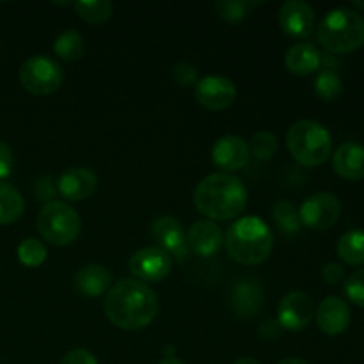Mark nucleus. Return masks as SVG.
<instances>
[{
  "mask_svg": "<svg viewBox=\"0 0 364 364\" xmlns=\"http://www.w3.org/2000/svg\"><path fill=\"white\" fill-rule=\"evenodd\" d=\"M103 308L110 323L119 329H144L159 313V295L142 281L123 279L110 288Z\"/></svg>",
  "mask_w": 364,
  "mask_h": 364,
  "instance_id": "1",
  "label": "nucleus"
},
{
  "mask_svg": "<svg viewBox=\"0 0 364 364\" xmlns=\"http://www.w3.org/2000/svg\"><path fill=\"white\" fill-rule=\"evenodd\" d=\"M194 205L210 220H231L247 206V188L233 174H210L196 187Z\"/></svg>",
  "mask_w": 364,
  "mask_h": 364,
  "instance_id": "2",
  "label": "nucleus"
},
{
  "mask_svg": "<svg viewBox=\"0 0 364 364\" xmlns=\"http://www.w3.org/2000/svg\"><path fill=\"white\" fill-rule=\"evenodd\" d=\"M228 256L240 265H259L270 256L274 235L259 217H242L224 235Z\"/></svg>",
  "mask_w": 364,
  "mask_h": 364,
  "instance_id": "3",
  "label": "nucleus"
},
{
  "mask_svg": "<svg viewBox=\"0 0 364 364\" xmlns=\"http://www.w3.org/2000/svg\"><path fill=\"white\" fill-rule=\"evenodd\" d=\"M318 41L331 53H348L364 45V18L350 7L329 11L318 23Z\"/></svg>",
  "mask_w": 364,
  "mask_h": 364,
  "instance_id": "4",
  "label": "nucleus"
},
{
  "mask_svg": "<svg viewBox=\"0 0 364 364\" xmlns=\"http://www.w3.org/2000/svg\"><path fill=\"white\" fill-rule=\"evenodd\" d=\"M288 151L304 167H316L327 162L333 151V137L323 124L302 119L291 124L287 134Z\"/></svg>",
  "mask_w": 364,
  "mask_h": 364,
  "instance_id": "5",
  "label": "nucleus"
},
{
  "mask_svg": "<svg viewBox=\"0 0 364 364\" xmlns=\"http://www.w3.org/2000/svg\"><path fill=\"white\" fill-rule=\"evenodd\" d=\"M82 230V220L75 208L64 201L46 203L38 215V231L46 242L57 247L73 244Z\"/></svg>",
  "mask_w": 364,
  "mask_h": 364,
  "instance_id": "6",
  "label": "nucleus"
},
{
  "mask_svg": "<svg viewBox=\"0 0 364 364\" xmlns=\"http://www.w3.org/2000/svg\"><path fill=\"white\" fill-rule=\"evenodd\" d=\"M63 68L46 55L28 57L20 68L21 85L36 96L53 95L63 85Z\"/></svg>",
  "mask_w": 364,
  "mask_h": 364,
  "instance_id": "7",
  "label": "nucleus"
},
{
  "mask_svg": "<svg viewBox=\"0 0 364 364\" xmlns=\"http://www.w3.org/2000/svg\"><path fill=\"white\" fill-rule=\"evenodd\" d=\"M341 215V203L331 192H318L302 203L299 210L302 226L313 231H323L333 228Z\"/></svg>",
  "mask_w": 364,
  "mask_h": 364,
  "instance_id": "8",
  "label": "nucleus"
},
{
  "mask_svg": "<svg viewBox=\"0 0 364 364\" xmlns=\"http://www.w3.org/2000/svg\"><path fill=\"white\" fill-rule=\"evenodd\" d=\"M151 235L159 247L178 262H187L191 251L187 245V233L180 220L169 215H160L153 220Z\"/></svg>",
  "mask_w": 364,
  "mask_h": 364,
  "instance_id": "9",
  "label": "nucleus"
},
{
  "mask_svg": "<svg viewBox=\"0 0 364 364\" xmlns=\"http://www.w3.org/2000/svg\"><path fill=\"white\" fill-rule=\"evenodd\" d=\"M237 95L238 92L233 82L226 77H219V75L201 78L196 84L194 91V96L199 105H203L208 110H213V112L230 109L235 103V100H237Z\"/></svg>",
  "mask_w": 364,
  "mask_h": 364,
  "instance_id": "10",
  "label": "nucleus"
},
{
  "mask_svg": "<svg viewBox=\"0 0 364 364\" xmlns=\"http://www.w3.org/2000/svg\"><path fill=\"white\" fill-rule=\"evenodd\" d=\"M315 313L311 297L304 291H290L277 306V323L281 329L302 331L309 326Z\"/></svg>",
  "mask_w": 364,
  "mask_h": 364,
  "instance_id": "11",
  "label": "nucleus"
},
{
  "mask_svg": "<svg viewBox=\"0 0 364 364\" xmlns=\"http://www.w3.org/2000/svg\"><path fill=\"white\" fill-rule=\"evenodd\" d=\"M130 272L142 283H156L171 272V256L160 247L139 249L130 258Z\"/></svg>",
  "mask_w": 364,
  "mask_h": 364,
  "instance_id": "12",
  "label": "nucleus"
},
{
  "mask_svg": "<svg viewBox=\"0 0 364 364\" xmlns=\"http://www.w3.org/2000/svg\"><path fill=\"white\" fill-rule=\"evenodd\" d=\"M315 9L304 0H288L279 9V25L290 38L304 39L315 31Z\"/></svg>",
  "mask_w": 364,
  "mask_h": 364,
  "instance_id": "13",
  "label": "nucleus"
},
{
  "mask_svg": "<svg viewBox=\"0 0 364 364\" xmlns=\"http://www.w3.org/2000/svg\"><path fill=\"white\" fill-rule=\"evenodd\" d=\"M352 320L350 306L345 299L329 295L323 299L316 309V326L327 336H338L348 329Z\"/></svg>",
  "mask_w": 364,
  "mask_h": 364,
  "instance_id": "14",
  "label": "nucleus"
},
{
  "mask_svg": "<svg viewBox=\"0 0 364 364\" xmlns=\"http://www.w3.org/2000/svg\"><path fill=\"white\" fill-rule=\"evenodd\" d=\"M251 159V149L247 141L238 135H226L217 139L212 148V160L219 169L238 171L247 166Z\"/></svg>",
  "mask_w": 364,
  "mask_h": 364,
  "instance_id": "15",
  "label": "nucleus"
},
{
  "mask_svg": "<svg viewBox=\"0 0 364 364\" xmlns=\"http://www.w3.org/2000/svg\"><path fill=\"white\" fill-rule=\"evenodd\" d=\"M187 245L199 258H212L223 249L224 231L212 220H198L188 230Z\"/></svg>",
  "mask_w": 364,
  "mask_h": 364,
  "instance_id": "16",
  "label": "nucleus"
},
{
  "mask_svg": "<svg viewBox=\"0 0 364 364\" xmlns=\"http://www.w3.org/2000/svg\"><path fill=\"white\" fill-rule=\"evenodd\" d=\"M98 187V178L87 167H73L60 174L57 191L68 201H82L92 196Z\"/></svg>",
  "mask_w": 364,
  "mask_h": 364,
  "instance_id": "17",
  "label": "nucleus"
},
{
  "mask_svg": "<svg viewBox=\"0 0 364 364\" xmlns=\"http://www.w3.org/2000/svg\"><path fill=\"white\" fill-rule=\"evenodd\" d=\"M265 302L262 287L256 281L245 279L235 283L231 290V308L242 318H252L258 315Z\"/></svg>",
  "mask_w": 364,
  "mask_h": 364,
  "instance_id": "18",
  "label": "nucleus"
},
{
  "mask_svg": "<svg viewBox=\"0 0 364 364\" xmlns=\"http://www.w3.org/2000/svg\"><path fill=\"white\" fill-rule=\"evenodd\" d=\"M333 167L343 180L358 181L364 178V146L359 142H343L333 155Z\"/></svg>",
  "mask_w": 364,
  "mask_h": 364,
  "instance_id": "19",
  "label": "nucleus"
},
{
  "mask_svg": "<svg viewBox=\"0 0 364 364\" xmlns=\"http://www.w3.org/2000/svg\"><path fill=\"white\" fill-rule=\"evenodd\" d=\"M284 64L290 73L297 75V77H308L322 66V55L311 43H299L288 50Z\"/></svg>",
  "mask_w": 364,
  "mask_h": 364,
  "instance_id": "20",
  "label": "nucleus"
},
{
  "mask_svg": "<svg viewBox=\"0 0 364 364\" xmlns=\"http://www.w3.org/2000/svg\"><path fill=\"white\" fill-rule=\"evenodd\" d=\"M112 274L102 265H87L80 269L75 276V288L85 297H100L110 290Z\"/></svg>",
  "mask_w": 364,
  "mask_h": 364,
  "instance_id": "21",
  "label": "nucleus"
},
{
  "mask_svg": "<svg viewBox=\"0 0 364 364\" xmlns=\"http://www.w3.org/2000/svg\"><path fill=\"white\" fill-rule=\"evenodd\" d=\"M25 210L23 196L16 187L0 181V226L16 223Z\"/></svg>",
  "mask_w": 364,
  "mask_h": 364,
  "instance_id": "22",
  "label": "nucleus"
},
{
  "mask_svg": "<svg viewBox=\"0 0 364 364\" xmlns=\"http://www.w3.org/2000/svg\"><path fill=\"white\" fill-rule=\"evenodd\" d=\"M338 256L343 259L347 265L361 267L364 265V231L350 230L343 233L336 245Z\"/></svg>",
  "mask_w": 364,
  "mask_h": 364,
  "instance_id": "23",
  "label": "nucleus"
},
{
  "mask_svg": "<svg viewBox=\"0 0 364 364\" xmlns=\"http://www.w3.org/2000/svg\"><path fill=\"white\" fill-rule=\"evenodd\" d=\"M53 50H55V53L63 60L75 63V60L84 57V38H82L77 31H64L63 34L55 39V43H53Z\"/></svg>",
  "mask_w": 364,
  "mask_h": 364,
  "instance_id": "24",
  "label": "nucleus"
},
{
  "mask_svg": "<svg viewBox=\"0 0 364 364\" xmlns=\"http://www.w3.org/2000/svg\"><path fill=\"white\" fill-rule=\"evenodd\" d=\"M75 9H77L78 16L84 21L92 25L105 23L110 16H112L114 6L109 0H92V2H87V0H78L75 4Z\"/></svg>",
  "mask_w": 364,
  "mask_h": 364,
  "instance_id": "25",
  "label": "nucleus"
},
{
  "mask_svg": "<svg viewBox=\"0 0 364 364\" xmlns=\"http://www.w3.org/2000/svg\"><path fill=\"white\" fill-rule=\"evenodd\" d=\"M272 217L276 226L283 233L295 235L301 231L302 224L301 217H299V210L290 201H277L272 208Z\"/></svg>",
  "mask_w": 364,
  "mask_h": 364,
  "instance_id": "26",
  "label": "nucleus"
},
{
  "mask_svg": "<svg viewBox=\"0 0 364 364\" xmlns=\"http://www.w3.org/2000/svg\"><path fill=\"white\" fill-rule=\"evenodd\" d=\"M315 92L323 102H334L343 95V80L333 70L320 71L315 80Z\"/></svg>",
  "mask_w": 364,
  "mask_h": 364,
  "instance_id": "27",
  "label": "nucleus"
},
{
  "mask_svg": "<svg viewBox=\"0 0 364 364\" xmlns=\"http://www.w3.org/2000/svg\"><path fill=\"white\" fill-rule=\"evenodd\" d=\"M18 259L21 262V265L31 267V269L43 265L46 259L45 244L39 242L38 238H25V240L18 245Z\"/></svg>",
  "mask_w": 364,
  "mask_h": 364,
  "instance_id": "28",
  "label": "nucleus"
},
{
  "mask_svg": "<svg viewBox=\"0 0 364 364\" xmlns=\"http://www.w3.org/2000/svg\"><path fill=\"white\" fill-rule=\"evenodd\" d=\"M255 6H262V2H242V0H219L215 4V11L223 20L230 23H237L247 16L249 9Z\"/></svg>",
  "mask_w": 364,
  "mask_h": 364,
  "instance_id": "29",
  "label": "nucleus"
},
{
  "mask_svg": "<svg viewBox=\"0 0 364 364\" xmlns=\"http://www.w3.org/2000/svg\"><path fill=\"white\" fill-rule=\"evenodd\" d=\"M277 146H279V141H277L276 135L272 132H258L252 137L251 144H249V149L252 151V155L258 160H270L277 151Z\"/></svg>",
  "mask_w": 364,
  "mask_h": 364,
  "instance_id": "30",
  "label": "nucleus"
},
{
  "mask_svg": "<svg viewBox=\"0 0 364 364\" xmlns=\"http://www.w3.org/2000/svg\"><path fill=\"white\" fill-rule=\"evenodd\" d=\"M343 290L352 304L364 308V269L355 270L345 279Z\"/></svg>",
  "mask_w": 364,
  "mask_h": 364,
  "instance_id": "31",
  "label": "nucleus"
},
{
  "mask_svg": "<svg viewBox=\"0 0 364 364\" xmlns=\"http://www.w3.org/2000/svg\"><path fill=\"white\" fill-rule=\"evenodd\" d=\"M173 78L176 84L183 85H194L198 80V70H196L194 64H191L188 60H180V63L174 64L173 68Z\"/></svg>",
  "mask_w": 364,
  "mask_h": 364,
  "instance_id": "32",
  "label": "nucleus"
},
{
  "mask_svg": "<svg viewBox=\"0 0 364 364\" xmlns=\"http://www.w3.org/2000/svg\"><path fill=\"white\" fill-rule=\"evenodd\" d=\"M34 196L38 201L52 203L55 196V183L50 176H41L34 181Z\"/></svg>",
  "mask_w": 364,
  "mask_h": 364,
  "instance_id": "33",
  "label": "nucleus"
},
{
  "mask_svg": "<svg viewBox=\"0 0 364 364\" xmlns=\"http://www.w3.org/2000/svg\"><path fill=\"white\" fill-rule=\"evenodd\" d=\"M322 279L329 287H336L341 281H345V267L340 263H327L322 269Z\"/></svg>",
  "mask_w": 364,
  "mask_h": 364,
  "instance_id": "34",
  "label": "nucleus"
},
{
  "mask_svg": "<svg viewBox=\"0 0 364 364\" xmlns=\"http://www.w3.org/2000/svg\"><path fill=\"white\" fill-rule=\"evenodd\" d=\"M60 364H98L95 355L91 354L85 348H75V350H70L63 358Z\"/></svg>",
  "mask_w": 364,
  "mask_h": 364,
  "instance_id": "35",
  "label": "nucleus"
},
{
  "mask_svg": "<svg viewBox=\"0 0 364 364\" xmlns=\"http://www.w3.org/2000/svg\"><path fill=\"white\" fill-rule=\"evenodd\" d=\"M13 169V151L4 141H0V180L7 178Z\"/></svg>",
  "mask_w": 364,
  "mask_h": 364,
  "instance_id": "36",
  "label": "nucleus"
},
{
  "mask_svg": "<svg viewBox=\"0 0 364 364\" xmlns=\"http://www.w3.org/2000/svg\"><path fill=\"white\" fill-rule=\"evenodd\" d=\"M274 327H279V323L274 322V320H267V322L262 323V329H259V333H262L265 338H270V340H274V338H277L276 334L272 333Z\"/></svg>",
  "mask_w": 364,
  "mask_h": 364,
  "instance_id": "37",
  "label": "nucleus"
},
{
  "mask_svg": "<svg viewBox=\"0 0 364 364\" xmlns=\"http://www.w3.org/2000/svg\"><path fill=\"white\" fill-rule=\"evenodd\" d=\"M277 364H308L304 359H299V358H287L283 361H279Z\"/></svg>",
  "mask_w": 364,
  "mask_h": 364,
  "instance_id": "38",
  "label": "nucleus"
},
{
  "mask_svg": "<svg viewBox=\"0 0 364 364\" xmlns=\"http://www.w3.org/2000/svg\"><path fill=\"white\" fill-rule=\"evenodd\" d=\"M235 364H262V363H259L258 359H255V358H242V359H238V361Z\"/></svg>",
  "mask_w": 364,
  "mask_h": 364,
  "instance_id": "39",
  "label": "nucleus"
},
{
  "mask_svg": "<svg viewBox=\"0 0 364 364\" xmlns=\"http://www.w3.org/2000/svg\"><path fill=\"white\" fill-rule=\"evenodd\" d=\"M159 364H183V363H181L180 359H176V358H173V355H169V358L162 359V361H160Z\"/></svg>",
  "mask_w": 364,
  "mask_h": 364,
  "instance_id": "40",
  "label": "nucleus"
},
{
  "mask_svg": "<svg viewBox=\"0 0 364 364\" xmlns=\"http://www.w3.org/2000/svg\"><path fill=\"white\" fill-rule=\"evenodd\" d=\"M354 6L359 7V9H364V2H363V0H355Z\"/></svg>",
  "mask_w": 364,
  "mask_h": 364,
  "instance_id": "41",
  "label": "nucleus"
}]
</instances>
